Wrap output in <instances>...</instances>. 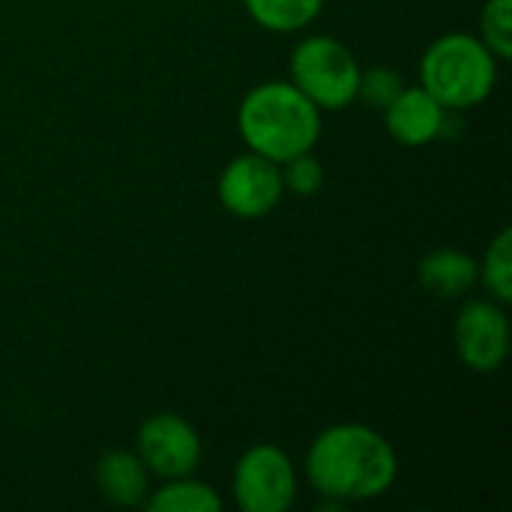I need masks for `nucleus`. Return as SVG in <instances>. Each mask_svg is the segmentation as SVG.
Wrapping results in <instances>:
<instances>
[{
	"mask_svg": "<svg viewBox=\"0 0 512 512\" xmlns=\"http://www.w3.org/2000/svg\"><path fill=\"white\" fill-rule=\"evenodd\" d=\"M303 471L309 486L330 504L375 501L393 489L399 453L363 423H336L309 444Z\"/></svg>",
	"mask_w": 512,
	"mask_h": 512,
	"instance_id": "obj_1",
	"label": "nucleus"
},
{
	"mask_svg": "<svg viewBox=\"0 0 512 512\" xmlns=\"http://www.w3.org/2000/svg\"><path fill=\"white\" fill-rule=\"evenodd\" d=\"M237 132L252 153L282 165L315 150L321 111L291 81H261L237 108Z\"/></svg>",
	"mask_w": 512,
	"mask_h": 512,
	"instance_id": "obj_2",
	"label": "nucleus"
},
{
	"mask_svg": "<svg viewBox=\"0 0 512 512\" xmlns=\"http://www.w3.org/2000/svg\"><path fill=\"white\" fill-rule=\"evenodd\" d=\"M498 57L474 33H444L420 57V87L447 111L483 105L498 84Z\"/></svg>",
	"mask_w": 512,
	"mask_h": 512,
	"instance_id": "obj_3",
	"label": "nucleus"
},
{
	"mask_svg": "<svg viewBox=\"0 0 512 512\" xmlns=\"http://www.w3.org/2000/svg\"><path fill=\"white\" fill-rule=\"evenodd\" d=\"M360 63L351 48L333 36L315 33L294 45L288 60V81L324 114L357 102Z\"/></svg>",
	"mask_w": 512,
	"mask_h": 512,
	"instance_id": "obj_4",
	"label": "nucleus"
},
{
	"mask_svg": "<svg viewBox=\"0 0 512 512\" xmlns=\"http://www.w3.org/2000/svg\"><path fill=\"white\" fill-rule=\"evenodd\" d=\"M297 468L276 444L249 447L231 477L234 501L243 512H288L297 501Z\"/></svg>",
	"mask_w": 512,
	"mask_h": 512,
	"instance_id": "obj_5",
	"label": "nucleus"
},
{
	"mask_svg": "<svg viewBox=\"0 0 512 512\" xmlns=\"http://www.w3.org/2000/svg\"><path fill=\"white\" fill-rule=\"evenodd\" d=\"M135 453L153 477L174 480L198 471L204 447H201V435L186 417L162 411L138 426Z\"/></svg>",
	"mask_w": 512,
	"mask_h": 512,
	"instance_id": "obj_6",
	"label": "nucleus"
},
{
	"mask_svg": "<svg viewBox=\"0 0 512 512\" xmlns=\"http://www.w3.org/2000/svg\"><path fill=\"white\" fill-rule=\"evenodd\" d=\"M453 345L459 360L477 372L492 375L510 354V321L498 300H468L453 324Z\"/></svg>",
	"mask_w": 512,
	"mask_h": 512,
	"instance_id": "obj_7",
	"label": "nucleus"
},
{
	"mask_svg": "<svg viewBox=\"0 0 512 512\" xmlns=\"http://www.w3.org/2000/svg\"><path fill=\"white\" fill-rule=\"evenodd\" d=\"M219 204L237 219H261L273 213L285 195L282 168L258 153H243L231 159L216 180Z\"/></svg>",
	"mask_w": 512,
	"mask_h": 512,
	"instance_id": "obj_8",
	"label": "nucleus"
},
{
	"mask_svg": "<svg viewBox=\"0 0 512 512\" xmlns=\"http://www.w3.org/2000/svg\"><path fill=\"white\" fill-rule=\"evenodd\" d=\"M387 132L405 147L432 144L447 123V108L423 87H405L384 111Z\"/></svg>",
	"mask_w": 512,
	"mask_h": 512,
	"instance_id": "obj_9",
	"label": "nucleus"
},
{
	"mask_svg": "<svg viewBox=\"0 0 512 512\" xmlns=\"http://www.w3.org/2000/svg\"><path fill=\"white\" fill-rule=\"evenodd\" d=\"M96 489L114 507H138L150 495V471L135 450H108L96 462Z\"/></svg>",
	"mask_w": 512,
	"mask_h": 512,
	"instance_id": "obj_10",
	"label": "nucleus"
},
{
	"mask_svg": "<svg viewBox=\"0 0 512 512\" xmlns=\"http://www.w3.org/2000/svg\"><path fill=\"white\" fill-rule=\"evenodd\" d=\"M417 279H420L423 291H429L432 297L459 300L480 282L477 258H471L468 252L453 249V246L432 249L429 255H423V261L417 267Z\"/></svg>",
	"mask_w": 512,
	"mask_h": 512,
	"instance_id": "obj_11",
	"label": "nucleus"
},
{
	"mask_svg": "<svg viewBox=\"0 0 512 512\" xmlns=\"http://www.w3.org/2000/svg\"><path fill=\"white\" fill-rule=\"evenodd\" d=\"M147 510L153 512H219L222 510V498L210 483L192 480L189 477H174L165 480V486H159L153 495H147Z\"/></svg>",
	"mask_w": 512,
	"mask_h": 512,
	"instance_id": "obj_12",
	"label": "nucleus"
},
{
	"mask_svg": "<svg viewBox=\"0 0 512 512\" xmlns=\"http://www.w3.org/2000/svg\"><path fill=\"white\" fill-rule=\"evenodd\" d=\"M327 0H243L249 18L270 33H297L309 27Z\"/></svg>",
	"mask_w": 512,
	"mask_h": 512,
	"instance_id": "obj_13",
	"label": "nucleus"
},
{
	"mask_svg": "<svg viewBox=\"0 0 512 512\" xmlns=\"http://www.w3.org/2000/svg\"><path fill=\"white\" fill-rule=\"evenodd\" d=\"M480 282L489 288L492 300L510 303L512 300V231L504 228L486 249L483 261H477Z\"/></svg>",
	"mask_w": 512,
	"mask_h": 512,
	"instance_id": "obj_14",
	"label": "nucleus"
},
{
	"mask_svg": "<svg viewBox=\"0 0 512 512\" xmlns=\"http://www.w3.org/2000/svg\"><path fill=\"white\" fill-rule=\"evenodd\" d=\"M486 48L498 60L512 57V0H486L480 12V33Z\"/></svg>",
	"mask_w": 512,
	"mask_h": 512,
	"instance_id": "obj_15",
	"label": "nucleus"
},
{
	"mask_svg": "<svg viewBox=\"0 0 512 512\" xmlns=\"http://www.w3.org/2000/svg\"><path fill=\"white\" fill-rule=\"evenodd\" d=\"M402 90H405L402 72H396V69H390V66H372V69H363V72H360L357 99H363L366 105L384 111Z\"/></svg>",
	"mask_w": 512,
	"mask_h": 512,
	"instance_id": "obj_16",
	"label": "nucleus"
},
{
	"mask_svg": "<svg viewBox=\"0 0 512 512\" xmlns=\"http://www.w3.org/2000/svg\"><path fill=\"white\" fill-rule=\"evenodd\" d=\"M279 168H282L285 192H294L297 198H312L324 186V165L312 153H300V156L282 162Z\"/></svg>",
	"mask_w": 512,
	"mask_h": 512,
	"instance_id": "obj_17",
	"label": "nucleus"
}]
</instances>
